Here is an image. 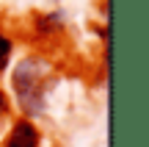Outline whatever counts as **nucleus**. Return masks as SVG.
I'll return each mask as SVG.
<instances>
[{
	"mask_svg": "<svg viewBox=\"0 0 149 147\" xmlns=\"http://www.w3.org/2000/svg\"><path fill=\"white\" fill-rule=\"evenodd\" d=\"M44 89H47V67L42 61H22L14 72V92L17 100L28 114H39L44 106Z\"/></svg>",
	"mask_w": 149,
	"mask_h": 147,
	"instance_id": "obj_1",
	"label": "nucleus"
},
{
	"mask_svg": "<svg viewBox=\"0 0 149 147\" xmlns=\"http://www.w3.org/2000/svg\"><path fill=\"white\" fill-rule=\"evenodd\" d=\"M3 147H39V131L31 120H17Z\"/></svg>",
	"mask_w": 149,
	"mask_h": 147,
	"instance_id": "obj_2",
	"label": "nucleus"
},
{
	"mask_svg": "<svg viewBox=\"0 0 149 147\" xmlns=\"http://www.w3.org/2000/svg\"><path fill=\"white\" fill-rule=\"evenodd\" d=\"M8 58H11V39L0 33V70L8 64Z\"/></svg>",
	"mask_w": 149,
	"mask_h": 147,
	"instance_id": "obj_3",
	"label": "nucleus"
},
{
	"mask_svg": "<svg viewBox=\"0 0 149 147\" xmlns=\"http://www.w3.org/2000/svg\"><path fill=\"white\" fill-rule=\"evenodd\" d=\"M3 103H6V100H3V94H0V108H3Z\"/></svg>",
	"mask_w": 149,
	"mask_h": 147,
	"instance_id": "obj_4",
	"label": "nucleus"
}]
</instances>
